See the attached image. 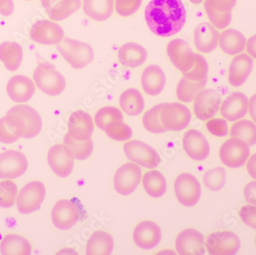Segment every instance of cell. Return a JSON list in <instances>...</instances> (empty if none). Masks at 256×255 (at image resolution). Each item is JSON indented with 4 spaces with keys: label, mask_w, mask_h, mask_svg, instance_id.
Listing matches in <instances>:
<instances>
[{
    "label": "cell",
    "mask_w": 256,
    "mask_h": 255,
    "mask_svg": "<svg viewBox=\"0 0 256 255\" xmlns=\"http://www.w3.org/2000/svg\"><path fill=\"white\" fill-rule=\"evenodd\" d=\"M142 178L140 166L134 162H126L115 172L114 177L115 190L120 195H130L138 188Z\"/></svg>",
    "instance_id": "7c38bea8"
},
{
    "label": "cell",
    "mask_w": 256,
    "mask_h": 255,
    "mask_svg": "<svg viewBox=\"0 0 256 255\" xmlns=\"http://www.w3.org/2000/svg\"><path fill=\"white\" fill-rule=\"evenodd\" d=\"M133 238L138 247L149 250L160 244L162 238V232L159 226L154 222L144 221L135 228Z\"/></svg>",
    "instance_id": "7402d4cb"
},
{
    "label": "cell",
    "mask_w": 256,
    "mask_h": 255,
    "mask_svg": "<svg viewBox=\"0 0 256 255\" xmlns=\"http://www.w3.org/2000/svg\"><path fill=\"white\" fill-rule=\"evenodd\" d=\"M124 121L123 114L119 108L116 106H107L100 108L94 116V123L96 126L104 131L108 125L114 121Z\"/></svg>",
    "instance_id": "f35d334b"
},
{
    "label": "cell",
    "mask_w": 256,
    "mask_h": 255,
    "mask_svg": "<svg viewBox=\"0 0 256 255\" xmlns=\"http://www.w3.org/2000/svg\"><path fill=\"white\" fill-rule=\"evenodd\" d=\"M104 132L114 140L128 141L132 139L133 130L130 126L124 123V121H114L108 126Z\"/></svg>",
    "instance_id": "ee69618b"
},
{
    "label": "cell",
    "mask_w": 256,
    "mask_h": 255,
    "mask_svg": "<svg viewBox=\"0 0 256 255\" xmlns=\"http://www.w3.org/2000/svg\"><path fill=\"white\" fill-rule=\"evenodd\" d=\"M30 36L33 41L41 44L53 46L61 42L64 32L61 26L50 20L36 22L30 28Z\"/></svg>",
    "instance_id": "5bb4252c"
},
{
    "label": "cell",
    "mask_w": 256,
    "mask_h": 255,
    "mask_svg": "<svg viewBox=\"0 0 256 255\" xmlns=\"http://www.w3.org/2000/svg\"><path fill=\"white\" fill-rule=\"evenodd\" d=\"M143 186L150 196L160 198L164 195L166 191V180L162 174L158 170H150L144 175Z\"/></svg>",
    "instance_id": "e575fe53"
},
{
    "label": "cell",
    "mask_w": 256,
    "mask_h": 255,
    "mask_svg": "<svg viewBox=\"0 0 256 255\" xmlns=\"http://www.w3.org/2000/svg\"><path fill=\"white\" fill-rule=\"evenodd\" d=\"M240 216L246 226L256 230V206L251 204L243 206L240 208Z\"/></svg>",
    "instance_id": "f907efd6"
},
{
    "label": "cell",
    "mask_w": 256,
    "mask_h": 255,
    "mask_svg": "<svg viewBox=\"0 0 256 255\" xmlns=\"http://www.w3.org/2000/svg\"><path fill=\"white\" fill-rule=\"evenodd\" d=\"M18 188L14 182L6 180L0 182V207L11 208L15 204Z\"/></svg>",
    "instance_id": "b9f144b4"
},
{
    "label": "cell",
    "mask_w": 256,
    "mask_h": 255,
    "mask_svg": "<svg viewBox=\"0 0 256 255\" xmlns=\"http://www.w3.org/2000/svg\"><path fill=\"white\" fill-rule=\"evenodd\" d=\"M237 0H205L204 8L218 12H232L236 6Z\"/></svg>",
    "instance_id": "681fc988"
},
{
    "label": "cell",
    "mask_w": 256,
    "mask_h": 255,
    "mask_svg": "<svg viewBox=\"0 0 256 255\" xmlns=\"http://www.w3.org/2000/svg\"><path fill=\"white\" fill-rule=\"evenodd\" d=\"M191 119L190 110L182 104L178 102L165 103L161 109V123L166 131L182 130L188 128Z\"/></svg>",
    "instance_id": "52a82bcc"
},
{
    "label": "cell",
    "mask_w": 256,
    "mask_h": 255,
    "mask_svg": "<svg viewBox=\"0 0 256 255\" xmlns=\"http://www.w3.org/2000/svg\"><path fill=\"white\" fill-rule=\"evenodd\" d=\"M14 4L12 0H0V14L10 16L14 14Z\"/></svg>",
    "instance_id": "f5cc1de1"
},
{
    "label": "cell",
    "mask_w": 256,
    "mask_h": 255,
    "mask_svg": "<svg viewBox=\"0 0 256 255\" xmlns=\"http://www.w3.org/2000/svg\"><path fill=\"white\" fill-rule=\"evenodd\" d=\"M162 106L164 104H160L153 106L145 112L143 116V125L145 129L155 134L166 132V130L161 123L160 112Z\"/></svg>",
    "instance_id": "ab89813d"
},
{
    "label": "cell",
    "mask_w": 256,
    "mask_h": 255,
    "mask_svg": "<svg viewBox=\"0 0 256 255\" xmlns=\"http://www.w3.org/2000/svg\"><path fill=\"white\" fill-rule=\"evenodd\" d=\"M221 102L222 98L216 90L202 89L194 99V114L200 120H208L217 114Z\"/></svg>",
    "instance_id": "2e32d148"
},
{
    "label": "cell",
    "mask_w": 256,
    "mask_h": 255,
    "mask_svg": "<svg viewBox=\"0 0 256 255\" xmlns=\"http://www.w3.org/2000/svg\"><path fill=\"white\" fill-rule=\"evenodd\" d=\"M166 52L171 62L182 72V76L190 72L196 66L197 53H194L188 42L181 38L171 40Z\"/></svg>",
    "instance_id": "8992f818"
},
{
    "label": "cell",
    "mask_w": 256,
    "mask_h": 255,
    "mask_svg": "<svg viewBox=\"0 0 256 255\" xmlns=\"http://www.w3.org/2000/svg\"><path fill=\"white\" fill-rule=\"evenodd\" d=\"M28 166V160L20 151L10 150L0 154V178H18L26 172Z\"/></svg>",
    "instance_id": "4fadbf2b"
},
{
    "label": "cell",
    "mask_w": 256,
    "mask_h": 255,
    "mask_svg": "<svg viewBox=\"0 0 256 255\" xmlns=\"http://www.w3.org/2000/svg\"><path fill=\"white\" fill-rule=\"evenodd\" d=\"M220 32L210 23H200L194 30V43L200 52L210 53L216 50L220 40Z\"/></svg>",
    "instance_id": "cb8c5ba5"
},
{
    "label": "cell",
    "mask_w": 256,
    "mask_h": 255,
    "mask_svg": "<svg viewBox=\"0 0 256 255\" xmlns=\"http://www.w3.org/2000/svg\"><path fill=\"white\" fill-rule=\"evenodd\" d=\"M248 112L253 122L256 124V94H254L248 100Z\"/></svg>",
    "instance_id": "9f6ffc18"
},
{
    "label": "cell",
    "mask_w": 256,
    "mask_h": 255,
    "mask_svg": "<svg viewBox=\"0 0 256 255\" xmlns=\"http://www.w3.org/2000/svg\"><path fill=\"white\" fill-rule=\"evenodd\" d=\"M114 246V239L110 234L104 230H97L88 240L86 254L109 255L113 252Z\"/></svg>",
    "instance_id": "4dcf8cb0"
},
{
    "label": "cell",
    "mask_w": 256,
    "mask_h": 255,
    "mask_svg": "<svg viewBox=\"0 0 256 255\" xmlns=\"http://www.w3.org/2000/svg\"><path fill=\"white\" fill-rule=\"evenodd\" d=\"M124 150L128 159L144 168L154 170L160 164L158 151L142 141L135 140L125 142Z\"/></svg>",
    "instance_id": "5b68a950"
},
{
    "label": "cell",
    "mask_w": 256,
    "mask_h": 255,
    "mask_svg": "<svg viewBox=\"0 0 256 255\" xmlns=\"http://www.w3.org/2000/svg\"><path fill=\"white\" fill-rule=\"evenodd\" d=\"M23 59L22 46L15 42H5L0 44V60L7 70L16 72L20 68Z\"/></svg>",
    "instance_id": "f546056e"
},
{
    "label": "cell",
    "mask_w": 256,
    "mask_h": 255,
    "mask_svg": "<svg viewBox=\"0 0 256 255\" xmlns=\"http://www.w3.org/2000/svg\"><path fill=\"white\" fill-rule=\"evenodd\" d=\"M122 110L128 116H138L144 109V99L139 90L129 88L122 92L119 98Z\"/></svg>",
    "instance_id": "d6a6232c"
},
{
    "label": "cell",
    "mask_w": 256,
    "mask_h": 255,
    "mask_svg": "<svg viewBox=\"0 0 256 255\" xmlns=\"http://www.w3.org/2000/svg\"></svg>",
    "instance_id": "91938a15"
},
{
    "label": "cell",
    "mask_w": 256,
    "mask_h": 255,
    "mask_svg": "<svg viewBox=\"0 0 256 255\" xmlns=\"http://www.w3.org/2000/svg\"><path fill=\"white\" fill-rule=\"evenodd\" d=\"M7 94L10 99L16 103H25L32 98L36 92V85L30 78L15 76L8 80Z\"/></svg>",
    "instance_id": "d4e9b609"
},
{
    "label": "cell",
    "mask_w": 256,
    "mask_h": 255,
    "mask_svg": "<svg viewBox=\"0 0 256 255\" xmlns=\"http://www.w3.org/2000/svg\"><path fill=\"white\" fill-rule=\"evenodd\" d=\"M190 1L194 4H200L204 2V0H190Z\"/></svg>",
    "instance_id": "6f0895ef"
},
{
    "label": "cell",
    "mask_w": 256,
    "mask_h": 255,
    "mask_svg": "<svg viewBox=\"0 0 256 255\" xmlns=\"http://www.w3.org/2000/svg\"><path fill=\"white\" fill-rule=\"evenodd\" d=\"M26 1H30V0H26Z\"/></svg>",
    "instance_id": "680465c9"
},
{
    "label": "cell",
    "mask_w": 256,
    "mask_h": 255,
    "mask_svg": "<svg viewBox=\"0 0 256 255\" xmlns=\"http://www.w3.org/2000/svg\"><path fill=\"white\" fill-rule=\"evenodd\" d=\"M6 116L15 124L22 138L32 139L40 134L42 120L40 114L28 105H16L7 112Z\"/></svg>",
    "instance_id": "7a4b0ae2"
},
{
    "label": "cell",
    "mask_w": 256,
    "mask_h": 255,
    "mask_svg": "<svg viewBox=\"0 0 256 255\" xmlns=\"http://www.w3.org/2000/svg\"><path fill=\"white\" fill-rule=\"evenodd\" d=\"M206 84L207 80L194 82L182 77L180 80L176 87L178 98L184 103H190L194 102L197 94L204 89Z\"/></svg>",
    "instance_id": "8d00e7d4"
},
{
    "label": "cell",
    "mask_w": 256,
    "mask_h": 255,
    "mask_svg": "<svg viewBox=\"0 0 256 255\" xmlns=\"http://www.w3.org/2000/svg\"><path fill=\"white\" fill-rule=\"evenodd\" d=\"M231 138H240L250 146L256 144V124L250 120H240L230 129Z\"/></svg>",
    "instance_id": "d590c367"
},
{
    "label": "cell",
    "mask_w": 256,
    "mask_h": 255,
    "mask_svg": "<svg viewBox=\"0 0 256 255\" xmlns=\"http://www.w3.org/2000/svg\"><path fill=\"white\" fill-rule=\"evenodd\" d=\"M247 40L238 30L227 28L220 33L218 44L222 51L228 56H237L245 51Z\"/></svg>",
    "instance_id": "83f0119b"
},
{
    "label": "cell",
    "mask_w": 256,
    "mask_h": 255,
    "mask_svg": "<svg viewBox=\"0 0 256 255\" xmlns=\"http://www.w3.org/2000/svg\"><path fill=\"white\" fill-rule=\"evenodd\" d=\"M148 58V52L138 43L128 42L119 48L118 59L126 67L138 68L143 66Z\"/></svg>",
    "instance_id": "f1b7e54d"
},
{
    "label": "cell",
    "mask_w": 256,
    "mask_h": 255,
    "mask_svg": "<svg viewBox=\"0 0 256 255\" xmlns=\"http://www.w3.org/2000/svg\"><path fill=\"white\" fill-rule=\"evenodd\" d=\"M182 148L191 159L202 161L210 154V146L208 140L200 131L189 130L182 136Z\"/></svg>",
    "instance_id": "ac0fdd59"
},
{
    "label": "cell",
    "mask_w": 256,
    "mask_h": 255,
    "mask_svg": "<svg viewBox=\"0 0 256 255\" xmlns=\"http://www.w3.org/2000/svg\"><path fill=\"white\" fill-rule=\"evenodd\" d=\"M148 28L160 37H170L182 30L186 11L181 0H151L145 8Z\"/></svg>",
    "instance_id": "6da1fadb"
},
{
    "label": "cell",
    "mask_w": 256,
    "mask_h": 255,
    "mask_svg": "<svg viewBox=\"0 0 256 255\" xmlns=\"http://www.w3.org/2000/svg\"><path fill=\"white\" fill-rule=\"evenodd\" d=\"M114 8V0H83L84 14L96 21L108 20L113 14Z\"/></svg>",
    "instance_id": "1f68e13d"
},
{
    "label": "cell",
    "mask_w": 256,
    "mask_h": 255,
    "mask_svg": "<svg viewBox=\"0 0 256 255\" xmlns=\"http://www.w3.org/2000/svg\"><path fill=\"white\" fill-rule=\"evenodd\" d=\"M57 50L64 60L76 69L86 68L94 60V52L92 46L78 40L64 38L57 44Z\"/></svg>",
    "instance_id": "3957f363"
},
{
    "label": "cell",
    "mask_w": 256,
    "mask_h": 255,
    "mask_svg": "<svg viewBox=\"0 0 256 255\" xmlns=\"http://www.w3.org/2000/svg\"><path fill=\"white\" fill-rule=\"evenodd\" d=\"M63 142L69 149L71 150L74 158L78 160H87L92 155L94 150V144L92 139L83 141L74 140L68 135L66 134Z\"/></svg>",
    "instance_id": "74e56055"
},
{
    "label": "cell",
    "mask_w": 256,
    "mask_h": 255,
    "mask_svg": "<svg viewBox=\"0 0 256 255\" xmlns=\"http://www.w3.org/2000/svg\"><path fill=\"white\" fill-rule=\"evenodd\" d=\"M67 134L74 140H86L90 139L94 132V121L90 114L77 110L70 116L68 122Z\"/></svg>",
    "instance_id": "44dd1931"
},
{
    "label": "cell",
    "mask_w": 256,
    "mask_h": 255,
    "mask_svg": "<svg viewBox=\"0 0 256 255\" xmlns=\"http://www.w3.org/2000/svg\"><path fill=\"white\" fill-rule=\"evenodd\" d=\"M47 159L53 172L61 178H66L72 172L74 156L71 150L64 144L52 146Z\"/></svg>",
    "instance_id": "9a60e30c"
},
{
    "label": "cell",
    "mask_w": 256,
    "mask_h": 255,
    "mask_svg": "<svg viewBox=\"0 0 256 255\" xmlns=\"http://www.w3.org/2000/svg\"><path fill=\"white\" fill-rule=\"evenodd\" d=\"M208 64L206 59L197 53V59L194 68L184 74V77L194 82H202L208 79Z\"/></svg>",
    "instance_id": "f6af8a7d"
},
{
    "label": "cell",
    "mask_w": 256,
    "mask_h": 255,
    "mask_svg": "<svg viewBox=\"0 0 256 255\" xmlns=\"http://www.w3.org/2000/svg\"><path fill=\"white\" fill-rule=\"evenodd\" d=\"M22 138L20 130L15 124L6 115L0 119V142L12 144Z\"/></svg>",
    "instance_id": "7bdbcfd3"
},
{
    "label": "cell",
    "mask_w": 256,
    "mask_h": 255,
    "mask_svg": "<svg viewBox=\"0 0 256 255\" xmlns=\"http://www.w3.org/2000/svg\"><path fill=\"white\" fill-rule=\"evenodd\" d=\"M79 218L78 208L71 200H60L54 204L52 211L53 224L61 230L72 228L77 224Z\"/></svg>",
    "instance_id": "e0dca14e"
},
{
    "label": "cell",
    "mask_w": 256,
    "mask_h": 255,
    "mask_svg": "<svg viewBox=\"0 0 256 255\" xmlns=\"http://www.w3.org/2000/svg\"><path fill=\"white\" fill-rule=\"evenodd\" d=\"M241 242L235 233L222 230L212 233L207 237L206 247L212 255H234L240 250Z\"/></svg>",
    "instance_id": "8fae6325"
},
{
    "label": "cell",
    "mask_w": 256,
    "mask_h": 255,
    "mask_svg": "<svg viewBox=\"0 0 256 255\" xmlns=\"http://www.w3.org/2000/svg\"><path fill=\"white\" fill-rule=\"evenodd\" d=\"M46 190L40 181H32L20 190L16 206L22 214H28L38 210L46 198Z\"/></svg>",
    "instance_id": "ba28073f"
},
{
    "label": "cell",
    "mask_w": 256,
    "mask_h": 255,
    "mask_svg": "<svg viewBox=\"0 0 256 255\" xmlns=\"http://www.w3.org/2000/svg\"><path fill=\"white\" fill-rule=\"evenodd\" d=\"M206 128L211 134L218 138H225L228 135V125L226 119L212 118L208 120Z\"/></svg>",
    "instance_id": "c3c4849f"
},
{
    "label": "cell",
    "mask_w": 256,
    "mask_h": 255,
    "mask_svg": "<svg viewBox=\"0 0 256 255\" xmlns=\"http://www.w3.org/2000/svg\"><path fill=\"white\" fill-rule=\"evenodd\" d=\"M0 252L4 255H30L32 253L30 242L16 234H6L0 244Z\"/></svg>",
    "instance_id": "836d02e7"
},
{
    "label": "cell",
    "mask_w": 256,
    "mask_h": 255,
    "mask_svg": "<svg viewBox=\"0 0 256 255\" xmlns=\"http://www.w3.org/2000/svg\"><path fill=\"white\" fill-rule=\"evenodd\" d=\"M143 0H115V10L122 17L134 15L142 6Z\"/></svg>",
    "instance_id": "7dc6e473"
},
{
    "label": "cell",
    "mask_w": 256,
    "mask_h": 255,
    "mask_svg": "<svg viewBox=\"0 0 256 255\" xmlns=\"http://www.w3.org/2000/svg\"><path fill=\"white\" fill-rule=\"evenodd\" d=\"M248 112V98L242 92H232L221 104L220 113L224 119L236 122L246 116Z\"/></svg>",
    "instance_id": "ffe728a7"
},
{
    "label": "cell",
    "mask_w": 256,
    "mask_h": 255,
    "mask_svg": "<svg viewBox=\"0 0 256 255\" xmlns=\"http://www.w3.org/2000/svg\"><path fill=\"white\" fill-rule=\"evenodd\" d=\"M33 80L42 92L50 96L61 94L66 88L64 76L48 62H42L37 66L33 74Z\"/></svg>",
    "instance_id": "277c9868"
},
{
    "label": "cell",
    "mask_w": 256,
    "mask_h": 255,
    "mask_svg": "<svg viewBox=\"0 0 256 255\" xmlns=\"http://www.w3.org/2000/svg\"><path fill=\"white\" fill-rule=\"evenodd\" d=\"M41 4L52 20L60 22L78 11L82 0H41Z\"/></svg>",
    "instance_id": "484cf974"
},
{
    "label": "cell",
    "mask_w": 256,
    "mask_h": 255,
    "mask_svg": "<svg viewBox=\"0 0 256 255\" xmlns=\"http://www.w3.org/2000/svg\"><path fill=\"white\" fill-rule=\"evenodd\" d=\"M247 54H250L252 58L256 59V34L248 38L246 43Z\"/></svg>",
    "instance_id": "db71d44e"
},
{
    "label": "cell",
    "mask_w": 256,
    "mask_h": 255,
    "mask_svg": "<svg viewBox=\"0 0 256 255\" xmlns=\"http://www.w3.org/2000/svg\"><path fill=\"white\" fill-rule=\"evenodd\" d=\"M244 196L247 202L256 206V181H252L244 188Z\"/></svg>",
    "instance_id": "816d5d0a"
},
{
    "label": "cell",
    "mask_w": 256,
    "mask_h": 255,
    "mask_svg": "<svg viewBox=\"0 0 256 255\" xmlns=\"http://www.w3.org/2000/svg\"><path fill=\"white\" fill-rule=\"evenodd\" d=\"M174 191L178 201L186 207L196 206L200 200V184L194 176L188 172L180 174L176 177Z\"/></svg>",
    "instance_id": "30bf717a"
},
{
    "label": "cell",
    "mask_w": 256,
    "mask_h": 255,
    "mask_svg": "<svg viewBox=\"0 0 256 255\" xmlns=\"http://www.w3.org/2000/svg\"><path fill=\"white\" fill-rule=\"evenodd\" d=\"M205 239L199 230L186 228L176 239V252L180 255L205 254Z\"/></svg>",
    "instance_id": "d6986e66"
},
{
    "label": "cell",
    "mask_w": 256,
    "mask_h": 255,
    "mask_svg": "<svg viewBox=\"0 0 256 255\" xmlns=\"http://www.w3.org/2000/svg\"><path fill=\"white\" fill-rule=\"evenodd\" d=\"M250 156V146L240 138H231L227 140L220 150V160L230 168L243 166Z\"/></svg>",
    "instance_id": "9c48e42d"
},
{
    "label": "cell",
    "mask_w": 256,
    "mask_h": 255,
    "mask_svg": "<svg viewBox=\"0 0 256 255\" xmlns=\"http://www.w3.org/2000/svg\"><path fill=\"white\" fill-rule=\"evenodd\" d=\"M247 171L248 175L252 178L256 180V152L251 156L250 160H248L246 166Z\"/></svg>",
    "instance_id": "11a10c76"
},
{
    "label": "cell",
    "mask_w": 256,
    "mask_h": 255,
    "mask_svg": "<svg viewBox=\"0 0 256 255\" xmlns=\"http://www.w3.org/2000/svg\"><path fill=\"white\" fill-rule=\"evenodd\" d=\"M205 11L211 24L217 30H226L230 25L232 21V12H218L210 8H205Z\"/></svg>",
    "instance_id": "bcb514c9"
},
{
    "label": "cell",
    "mask_w": 256,
    "mask_h": 255,
    "mask_svg": "<svg viewBox=\"0 0 256 255\" xmlns=\"http://www.w3.org/2000/svg\"><path fill=\"white\" fill-rule=\"evenodd\" d=\"M166 83L164 72L156 64L148 66L142 73V88L145 93L150 96L160 94L164 89Z\"/></svg>",
    "instance_id": "4316f807"
},
{
    "label": "cell",
    "mask_w": 256,
    "mask_h": 255,
    "mask_svg": "<svg viewBox=\"0 0 256 255\" xmlns=\"http://www.w3.org/2000/svg\"><path fill=\"white\" fill-rule=\"evenodd\" d=\"M204 184L212 192L220 191L224 188L226 182V174L224 167L218 166L208 170L204 175Z\"/></svg>",
    "instance_id": "60d3db41"
},
{
    "label": "cell",
    "mask_w": 256,
    "mask_h": 255,
    "mask_svg": "<svg viewBox=\"0 0 256 255\" xmlns=\"http://www.w3.org/2000/svg\"><path fill=\"white\" fill-rule=\"evenodd\" d=\"M254 67L252 58L247 53L237 54L232 60L228 69V82L234 87L244 84L250 77Z\"/></svg>",
    "instance_id": "603a6c76"
}]
</instances>
